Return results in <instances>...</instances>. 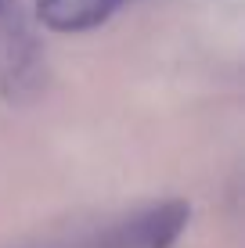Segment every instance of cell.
Wrapping results in <instances>:
<instances>
[{"mask_svg": "<svg viewBox=\"0 0 245 248\" xmlns=\"http://www.w3.org/2000/svg\"><path fill=\"white\" fill-rule=\"evenodd\" d=\"M188 216H191V209L184 202H166V205H159V209L145 212V216L133 219V227H130L133 248H170L177 237L184 234Z\"/></svg>", "mask_w": 245, "mask_h": 248, "instance_id": "cell-3", "label": "cell"}, {"mask_svg": "<svg viewBox=\"0 0 245 248\" xmlns=\"http://www.w3.org/2000/svg\"><path fill=\"white\" fill-rule=\"evenodd\" d=\"M123 4H130V0H40L36 15L54 32H83L108 22Z\"/></svg>", "mask_w": 245, "mask_h": 248, "instance_id": "cell-2", "label": "cell"}, {"mask_svg": "<svg viewBox=\"0 0 245 248\" xmlns=\"http://www.w3.org/2000/svg\"><path fill=\"white\" fill-rule=\"evenodd\" d=\"M33 44L29 32L22 25V11L18 0H0V58H4V68H0V79H4V93L7 97H22V83L33 79Z\"/></svg>", "mask_w": 245, "mask_h": 248, "instance_id": "cell-1", "label": "cell"}]
</instances>
